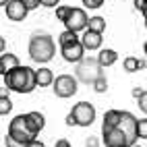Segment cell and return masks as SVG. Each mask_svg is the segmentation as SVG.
Listing matches in <instances>:
<instances>
[{"label": "cell", "instance_id": "6da1fadb", "mask_svg": "<svg viewBox=\"0 0 147 147\" xmlns=\"http://www.w3.org/2000/svg\"><path fill=\"white\" fill-rule=\"evenodd\" d=\"M137 118L131 112H120V118L110 131L102 133L106 147H131L137 141Z\"/></svg>", "mask_w": 147, "mask_h": 147}, {"label": "cell", "instance_id": "7a4b0ae2", "mask_svg": "<svg viewBox=\"0 0 147 147\" xmlns=\"http://www.w3.org/2000/svg\"><path fill=\"white\" fill-rule=\"evenodd\" d=\"M37 135H40V131L35 129L31 118L27 114H19L8 124V133L4 137V143H6V147H25Z\"/></svg>", "mask_w": 147, "mask_h": 147}, {"label": "cell", "instance_id": "3957f363", "mask_svg": "<svg viewBox=\"0 0 147 147\" xmlns=\"http://www.w3.org/2000/svg\"><path fill=\"white\" fill-rule=\"evenodd\" d=\"M4 87L8 91L17 93H31L35 89V73L31 66H21L17 64L15 68L6 71L4 75Z\"/></svg>", "mask_w": 147, "mask_h": 147}, {"label": "cell", "instance_id": "277c9868", "mask_svg": "<svg viewBox=\"0 0 147 147\" xmlns=\"http://www.w3.org/2000/svg\"><path fill=\"white\" fill-rule=\"evenodd\" d=\"M56 52V44L48 33H35L31 40H29V58L33 62H50L54 58Z\"/></svg>", "mask_w": 147, "mask_h": 147}, {"label": "cell", "instance_id": "5b68a950", "mask_svg": "<svg viewBox=\"0 0 147 147\" xmlns=\"http://www.w3.org/2000/svg\"><path fill=\"white\" fill-rule=\"evenodd\" d=\"M77 64V77L75 79L77 81H83V83H93L97 77H102L104 75V66L97 62V58H93V56H83L79 62H75Z\"/></svg>", "mask_w": 147, "mask_h": 147}, {"label": "cell", "instance_id": "8992f818", "mask_svg": "<svg viewBox=\"0 0 147 147\" xmlns=\"http://www.w3.org/2000/svg\"><path fill=\"white\" fill-rule=\"evenodd\" d=\"M68 114L73 116V122L77 126H91L95 120V108L89 102H79Z\"/></svg>", "mask_w": 147, "mask_h": 147}, {"label": "cell", "instance_id": "52a82bcc", "mask_svg": "<svg viewBox=\"0 0 147 147\" xmlns=\"http://www.w3.org/2000/svg\"><path fill=\"white\" fill-rule=\"evenodd\" d=\"M52 85H54V93L58 97H73L79 89L77 79L73 75H58L56 79H52Z\"/></svg>", "mask_w": 147, "mask_h": 147}, {"label": "cell", "instance_id": "ba28073f", "mask_svg": "<svg viewBox=\"0 0 147 147\" xmlns=\"http://www.w3.org/2000/svg\"><path fill=\"white\" fill-rule=\"evenodd\" d=\"M87 13L83 11V8H73L71 6V11H68V15H66V19H64V25H66V29L68 31H75V33H79V31H83V29L87 27Z\"/></svg>", "mask_w": 147, "mask_h": 147}, {"label": "cell", "instance_id": "9c48e42d", "mask_svg": "<svg viewBox=\"0 0 147 147\" xmlns=\"http://www.w3.org/2000/svg\"><path fill=\"white\" fill-rule=\"evenodd\" d=\"M4 6H6V17L11 19V21H25V17L29 13L21 0H8Z\"/></svg>", "mask_w": 147, "mask_h": 147}, {"label": "cell", "instance_id": "30bf717a", "mask_svg": "<svg viewBox=\"0 0 147 147\" xmlns=\"http://www.w3.org/2000/svg\"><path fill=\"white\" fill-rule=\"evenodd\" d=\"M60 52H62V58H64L66 62H79L81 58L85 56V50H83L81 42H75V44L62 46V48H60Z\"/></svg>", "mask_w": 147, "mask_h": 147}, {"label": "cell", "instance_id": "8fae6325", "mask_svg": "<svg viewBox=\"0 0 147 147\" xmlns=\"http://www.w3.org/2000/svg\"><path fill=\"white\" fill-rule=\"evenodd\" d=\"M83 37H79V42L83 46V50H97V48L102 46V33L97 31H91V29H83Z\"/></svg>", "mask_w": 147, "mask_h": 147}, {"label": "cell", "instance_id": "7c38bea8", "mask_svg": "<svg viewBox=\"0 0 147 147\" xmlns=\"http://www.w3.org/2000/svg\"><path fill=\"white\" fill-rule=\"evenodd\" d=\"M33 73H35V87H48V85H52L54 75H52L50 68L42 66L40 71H33Z\"/></svg>", "mask_w": 147, "mask_h": 147}, {"label": "cell", "instance_id": "4fadbf2b", "mask_svg": "<svg viewBox=\"0 0 147 147\" xmlns=\"http://www.w3.org/2000/svg\"><path fill=\"white\" fill-rule=\"evenodd\" d=\"M116 60H118V54H116L114 50H110V48H106V50H102L100 54H97V62H100L104 68L106 66H112Z\"/></svg>", "mask_w": 147, "mask_h": 147}, {"label": "cell", "instance_id": "5bb4252c", "mask_svg": "<svg viewBox=\"0 0 147 147\" xmlns=\"http://www.w3.org/2000/svg\"><path fill=\"white\" fill-rule=\"evenodd\" d=\"M118 118H120V110H108L106 114H104V122H102V133H106V131H110L112 126L118 122Z\"/></svg>", "mask_w": 147, "mask_h": 147}, {"label": "cell", "instance_id": "9a60e30c", "mask_svg": "<svg viewBox=\"0 0 147 147\" xmlns=\"http://www.w3.org/2000/svg\"><path fill=\"white\" fill-rule=\"evenodd\" d=\"M19 64V58L15 56V54H0V71H2V75L6 73V71H11V68H15Z\"/></svg>", "mask_w": 147, "mask_h": 147}, {"label": "cell", "instance_id": "2e32d148", "mask_svg": "<svg viewBox=\"0 0 147 147\" xmlns=\"http://www.w3.org/2000/svg\"><path fill=\"white\" fill-rule=\"evenodd\" d=\"M11 110H13V102H11V97H8V89L2 87V89H0V116H6Z\"/></svg>", "mask_w": 147, "mask_h": 147}, {"label": "cell", "instance_id": "e0dca14e", "mask_svg": "<svg viewBox=\"0 0 147 147\" xmlns=\"http://www.w3.org/2000/svg\"><path fill=\"white\" fill-rule=\"evenodd\" d=\"M87 29L102 33L104 29H106V19L104 17H91V19H87Z\"/></svg>", "mask_w": 147, "mask_h": 147}, {"label": "cell", "instance_id": "ac0fdd59", "mask_svg": "<svg viewBox=\"0 0 147 147\" xmlns=\"http://www.w3.org/2000/svg\"><path fill=\"white\" fill-rule=\"evenodd\" d=\"M122 66H124V71H126V73H137L139 68H143V60H137V58L129 56V58H124Z\"/></svg>", "mask_w": 147, "mask_h": 147}, {"label": "cell", "instance_id": "d6986e66", "mask_svg": "<svg viewBox=\"0 0 147 147\" xmlns=\"http://www.w3.org/2000/svg\"><path fill=\"white\" fill-rule=\"evenodd\" d=\"M75 42H79V35H77L75 31H62L60 35H58V44H60V48L62 46H68V44H75Z\"/></svg>", "mask_w": 147, "mask_h": 147}, {"label": "cell", "instance_id": "ffe728a7", "mask_svg": "<svg viewBox=\"0 0 147 147\" xmlns=\"http://www.w3.org/2000/svg\"><path fill=\"white\" fill-rule=\"evenodd\" d=\"M27 116L31 118V122L35 124V129H37V131H42L44 126H46V118H44V114H42V112H29Z\"/></svg>", "mask_w": 147, "mask_h": 147}, {"label": "cell", "instance_id": "44dd1931", "mask_svg": "<svg viewBox=\"0 0 147 147\" xmlns=\"http://www.w3.org/2000/svg\"><path fill=\"white\" fill-rule=\"evenodd\" d=\"M137 139H147V118L137 120Z\"/></svg>", "mask_w": 147, "mask_h": 147}, {"label": "cell", "instance_id": "7402d4cb", "mask_svg": "<svg viewBox=\"0 0 147 147\" xmlns=\"http://www.w3.org/2000/svg\"><path fill=\"white\" fill-rule=\"evenodd\" d=\"M93 85V89L97 91V93H106V89H108V81H106V75H102V77H97V79L91 83Z\"/></svg>", "mask_w": 147, "mask_h": 147}, {"label": "cell", "instance_id": "603a6c76", "mask_svg": "<svg viewBox=\"0 0 147 147\" xmlns=\"http://www.w3.org/2000/svg\"><path fill=\"white\" fill-rule=\"evenodd\" d=\"M68 11H71V6H56V19L58 21H64Z\"/></svg>", "mask_w": 147, "mask_h": 147}, {"label": "cell", "instance_id": "cb8c5ba5", "mask_svg": "<svg viewBox=\"0 0 147 147\" xmlns=\"http://www.w3.org/2000/svg\"><path fill=\"white\" fill-rule=\"evenodd\" d=\"M137 97H139V108H141L143 112H147V93H145V89L137 95Z\"/></svg>", "mask_w": 147, "mask_h": 147}, {"label": "cell", "instance_id": "d4e9b609", "mask_svg": "<svg viewBox=\"0 0 147 147\" xmlns=\"http://www.w3.org/2000/svg\"><path fill=\"white\" fill-rule=\"evenodd\" d=\"M85 8H100L104 4V0H83Z\"/></svg>", "mask_w": 147, "mask_h": 147}, {"label": "cell", "instance_id": "484cf974", "mask_svg": "<svg viewBox=\"0 0 147 147\" xmlns=\"http://www.w3.org/2000/svg\"><path fill=\"white\" fill-rule=\"evenodd\" d=\"M21 2L25 4V8H27V11H33V8H37V6H40V0H21Z\"/></svg>", "mask_w": 147, "mask_h": 147}, {"label": "cell", "instance_id": "4316f807", "mask_svg": "<svg viewBox=\"0 0 147 147\" xmlns=\"http://www.w3.org/2000/svg\"><path fill=\"white\" fill-rule=\"evenodd\" d=\"M58 2L60 0H40V4L46 6V8H54V6H58Z\"/></svg>", "mask_w": 147, "mask_h": 147}, {"label": "cell", "instance_id": "83f0119b", "mask_svg": "<svg viewBox=\"0 0 147 147\" xmlns=\"http://www.w3.org/2000/svg\"><path fill=\"white\" fill-rule=\"evenodd\" d=\"M135 8L139 13H145V0H135Z\"/></svg>", "mask_w": 147, "mask_h": 147}, {"label": "cell", "instance_id": "f1b7e54d", "mask_svg": "<svg viewBox=\"0 0 147 147\" xmlns=\"http://www.w3.org/2000/svg\"><path fill=\"white\" fill-rule=\"evenodd\" d=\"M87 147H97V145H100V141H97L95 139V137H89V139H87V143H85Z\"/></svg>", "mask_w": 147, "mask_h": 147}, {"label": "cell", "instance_id": "f546056e", "mask_svg": "<svg viewBox=\"0 0 147 147\" xmlns=\"http://www.w3.org/2000/svg\"><path fill=\"white\" fill-rule=\"evenodd\" d=\"M25 147H46V145H44L42 141H37V139H33V141H29V143H27Z\"/></svg>", "mask_w": 147, "mask_h": 147}, {"label": "cell", "instance_id": "4dcf8cb0", "mask_svg": "<svg viewBox=\"0 0 147 147\" xmlns=\"http://www.w3.org/2000/svg\"><path fill=\"white\" fill-rule=\"evenodd\" d=\"M56 147H73V145L68 143L66 139H58V141H56Z\"/></svg>", "mask_w": 147, "mask_h": 147}, {"label": "cell", "instance_id": "1f68e13d", "mask_svg": "<svg viewBox=\"0 0 147 147\" xmlns=\"http://www.w3.org/2000/svg\"><path fill=\"white\" fill-rule=\"evenodd\" d=\"M4 50H6V42H4V37L0 35V54H2Z\"/></svg>", "mask_w": 147, "mask_h": 147}, {"label": "cell", "instance_id": "d6a6232c", "mask_svg": "<svg viewBox=\"0 0 147 147\" xmlns=\"http://www.w3.org/2000/svg\"><path fill=\"white\" fill-rule=\"evenodd\" d=\"M6 2H8V0H0V6H4Z\"/></svg>", "mask_w": 147, "mask_h": 147}, {"label": "cell", "instance_id": "836d02e7", "mask_svg": "<svg viewBox=\"0 0 147 147\" xmlns=\"http://www.w3.org/2000/svg\"><path fill=\"white\" fill-rule=\"evenodd\" d=\"M131 147H139V145H131Z\"/></svg>", "mask_w": 147, "mask_h": 147}, {"label": "cell", "instance_id": "e575fe53", "mask_svg": "<svg viewBox=\"0 0 147 147\" xmlns=\"http://www.w3.org/2000/svg\"><path fill=\"white\" fill-rule=\"evenodd\" d=\"M0 75H2V71H0Z\"/></svg>", "mask_w": 147, "mask_h": 147}]
</instances>
